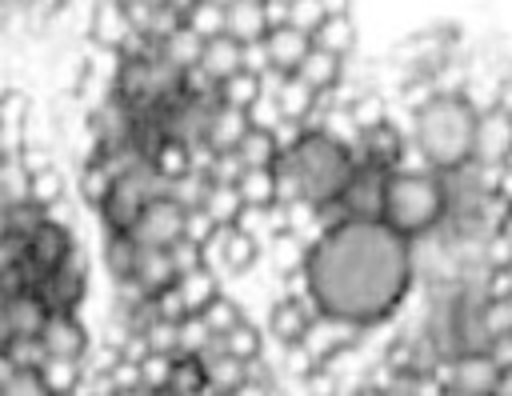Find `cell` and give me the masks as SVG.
Returning <instances> with one entry per match:
<instances>
[{"label":"cell","mask_w":512,"mask_h":396,"mask_svg":"<svg viewBox=\"0 0 512 396\" xmlns=\"http://www.w3.org/2000/svg\"><path fill=\"white\" fill-rule=\"evenodd\" d=\"M4 156H8V148H4V136H0V160H4Z\"/></svg>","instance_id":"40"},{"label":"cell","mask_w":512,"mask_h":396,"mask_svg":"<svg viewBox=\"0 0 512 396\" xmlns=\"http://www.w3.org/2000/svg\"><path fill=\"white\" fill-rule=\"evenodd\" d=\"M184 28L200 40H216L224 32V4H184Z\"/></svg>","instance_id":"29"},{"label":"cell","mask_w":512,"mask_h":396,"mask_svg":"<svg viewBox=\"0 0 512 396\" xmlns=\"http://www.w3.org/2000/svg\"><path fill=\"white\" fill-rule=\"evenodd\" d=\"M200 256H204V268L220 280V276L248 272L256 264V256H260V244L252 236H244L236 224H220L200 240Z\"/></svg>","instance_id":"8"},{"label":"cell","mask_w":512,"mask_h":396,"mask_svg":"<svg viewBox=\"0 0 512 396\" xmlns=\"http://www.w3.org/2000/svg\"><path fill=\"white\" fill-rule=\"evenodd\" d=\"M92 36L104 52H120L128 40H132V28H128V16H124V4H104L92 12Z\"/></svg>","instance_id":"21"},{"label":"cell","mask_w":512,"mask_h":396,"mask_svg":"<svg viewBox=\"0 0 512 396\" xmlns=\"http://www.w3.org/2000/svg\"><path fill=\"white\" fill-rule=\"evenodd\" d=\"M260 96H264L260 80L248 76V72H236V76H228V80L220 84V104H224V108H236V112H248Z\"/></svg>","instance_id":"30"},{"label":"cell","mask_w":512,"mask_h":396,"mask_svg":"<svg viewBox=\"0 0 512 396\" xmlns=\"http://www.w3.org/2000/svg\"><path fill=\"white\" fill-rule=\"evenodd\" d=\"M0 396H52L36 372H16L8 384H0Z\"/></svg>","instance_id":"37"},{"label":"cell","mask_w":512,"mask_h":396,"mask_svg":"<svg viewBox=\"0 0 512 396\" xmlns=\"http://www.w3.org/2000/svg\"><path fill=\"white\" fill-rule=\"evenodd\" d=\"M292 80H300V84L312 88L316 96H328V92H336V88L344 84V60H336V56H328V52H320V48H308V56L296 64Z\"/></svg>","instance_id":"12"},{"label":"cell","mask_w":512,"mask_h":396,"mask_svg":"<svg viewBox=\"0 0 512 396\" xmlns=\"http://www.w3.org/2000/svg\"><path fill=\"white\" fill-rule=\"evenodd\" d=\"M248 128H252V124H248V112H236V108H224V104H220V112L208 120L204 140H200V144H204L208 152L224 156V152H232V148L248 136Z\"/></svg>","instance_id":"17"},{"label":"cell","mask_w":512,"mask_h":396,"mask_svg":"<svg viewBox=\"0 0 512 396\" xmlns=\"http://www.w3.org/2000/svg\"><path fill=\"white\" fill-rule=\"evenodd\" d=\"M128 284H136L144 296L176 284V272L168 264V252L160 248H132V272H128Z\"/></svg>","instance_id":"14"},{"label":"cell","mask_w":512,"mask_h":396,"mask_svg":"<svg viewBox=\"0 0 512 396\" xmlns=\"http://www.w3.org/2000/svg\"><path fill=\"white\" fill-rule=\"evenodd\" d=\"M308 320H316V312H312L304 300L280 296L276 308H272V336H276L284 348H296L300 336H304V328H308Z\"/></svg>","instance_id":"19"},{"label":"cell","mask_w":512,"mask_h":396,"mask_svg":"<svg viewBox=\"0 0 512 396\" xmlns=\"http://www.w3.org/2000/svg\"><path fill=\"white\" fill-rule=\"evenodd\" d=\"M0 352L16 364V372H36V368H40V360H44V352H40V344H36V340H8Z\"/></svg>","instance_id":"35"},{"label":"cell","mask_w":512,"mask_h":396,"mask_svg":"<svg viewBox=\"0 0 512 396\" xmlns=\"http://www.w3.org/2000/svg\"><path fill=\"white\" fill-rule=\"evenodd\" d=\"M176 292H180L184 312H188V316H196L208 300H216V296H220V280H216L208 268H196V272H188V276H180V280H176Z\"/></svg>","instance_id":"25"},{"label":"cell","mask_w":512,"mask_h":396,"mask_svg":"<svg viewBox=\"0 0 512 396\" xmlns=\"http://www.w3.org/2000/svg\"><path fill=\"white\" fill-rule=\"evenodd\" d=\"M440 212H444V200H440L436 172H392V176H388L380 224H388V228L400 232L404 240L420 244L424 236L436 232Z\"/></svg>","instance_id":"4"},{"label":"cell","mask_w":512,"mask_h":396,"mask_svg":"<svg viewBox=\"0 0 512 396\" xmlns=\"http://www.w3.org/2000/svg\"><path fill=\"white\" fill-rule=\"evenodd\" d=\"M480 328H484L488 344L492 340H508V332H512V308H508V300H484L480 304Z\"/></svg>","instance_id":"32"},{"label":"cell","mask_w":512,"mask_h":396,"mask_svg":"<svg viewBox=\"0 0 512 396\" xmlns=\"http://www.w3.org/2000/svg\"><path fill=\"white\" fill-rule=\"evenodd\" d=\"M12 336H8V320H4V296H0V348L8 344Z\"/></svg>","instance_id":"39"},{"label":"cell","mask_w":512,"mask_h":396,"mask_svg":"<svg viewBox=\"0 0 512 396\" xmlns=\"http://www.w3.org/2000/svg\"><path fill=\"white\" fill-rule=\"evenodd\" d=\"M220 340V348H224V356H232V360H240V364H252V360H260L264 356V336H260V328L244 316L232 332H224V336H216Z\"/></svg>","instance_id":"24"},{"label":"cell","mask_w":512,"mask_h":396,"mask_svg":"<svg viewBox=\"0 0 512 396\" xmlns=\"http://www.w3.org/2000/svg\"><path fill=\"white\" fill-rule=\"evenodd\" d=\"M80 188H84V200H88L92 208H100V204H104V196H108V188H112V180H108V172H104V168H96V164H84Z\"/></svg>","instance_id":"36"},{"label":"cell","mask_w":512,"mask_h":396,"mask_svg":"<svg viewBox=\"0 0 512 396\" xmlns=\"http://www.w3.org/2000/svg\"><path fill=\"white\" fill-rule=\"evenodd\" d=\"M432 380L452 396H492L508 388V368H496L488 352H464V356L440 360Z\"/></svg>","instance_id":"5"},{"label":"cell","mask_w":512,"mask_h":396,"mask_svg":"<svg viewBox=\"0 0 512 396\" xmlns=\"http://www.w3.org/2000/svg\"><path fill=\"white\" fill-rule=\"evenodd\" d=\"M412 284L416 244L380 220H348L304 244L300 268L284 280V296L304 300L316 316L372 332L404 308Z\"/></svg>","instance_id":"1"},{"label":"cell","mask_w":512,"mask_h":396,"mask_svg":"<svg viewBox=\"0 0 512 396\" xmlns=\"http://www.w3.org/2000/svg\"><path fill=\"white\" fill-rule=\"evenodd\" d=\"M264 56H268V72H276V76H292L296 72V64L308 56V48H312V40L304 36V32H296V28H288V24H280V28H268L264 32Z\"/></svg>","instance_id":"11"},{"label":"cell","mask_w":512,"mask_h":396,"mask_svg":"<svg viewBox=\"0 0 512 396\" xmlns=\"http://www.w3.org/2000/svg\"><path fill=\"white\" fill-rule=\"evenodd\" d=\"M284 172L296 180V192L308 208H320V204H332L348 180H352V160H348V148L328 140L324 132L316 128H300L288 144L276 148Z\"/></svg>","instance_id":"3"},{"label":"cell","mask_w":512,"mask_h":396,"mask_svg":"<svg viewBox=\"0 0 512 396\" xmlns=\"http://www.w3.org/2000/svg\"><path fill=\"white\" fill-rule=\"evenodd\" d=\"M276 136L272 132H264V128H248V136L232 148V156H236V164L244 168V172H252V168H268L272 164V156H276Z\"/></svg>","instance_id":"26"},{"label":"cell","mask_w":512,"mask_h":396,"mask_svg":"<svg viewBox=\"0 0 512 396\" xmlns=\"http://www.w3.org/2000/svg\"><path fill=\"white\" fill-rule=\"evenodd\" d=\"M200 52H204V40H200V36H192L184 24H180L176 32H168V36L156 44V56H160V60H168L172 68H180V72L196 68Z\"/></svg>","instance_id":"23"},{"label":"cell","mask_w":512,"mask_h":396,"mask_svg":"<svg viewBox=\"0 0 512 396\" xmlns=\"http://www.w3.org/2000/svg\"><path fill=\"white\" fill-rule=\"evenodd\" d=\"M308 40H312V48H320V52L344 60V56L356 48V24H352V16H348L344 8H332L328 20H324Z\"/></svg>","instance_id":"18"},{"label":"cell","mask_w":512,"mask_h":396,"mask_svg":"<svg viewBox=\"0 0 512 396\" xmlns=\"http://www.w3.org/2000/svg\"><path fill=\"white\" fill-rule=\"evenodd\" d=\"M364 336H368L364 328H352V324L316 316V320H308V328H304V336H300V344L292 352H296V360H300L304 372H316V368H328L336 356L352 352Z\"/></svg>","instance_id":"6"},{"label":"cell","mask_w":512,"mask_h":396,"mask_svg":"<svg viewBox=\"0 0 512 396\" xmlns=\"http://www.w3.org/2000/svg\"><path fill=\"white\" fill-rule=\"evenodd\" d=\"M272 108H276V120H280L284 128H304L308 116L316 112V92L288 76V80H280V84L272 88Z\"/></svg>","instance_id":"13"},{"label":"cell","mask_w":512,"mask_h":396,"mask_svg":"<svg viewBox=\"0 0 512 396\" xmlns=\"http://www.w3.org/2000/svg\"><path fill=\"white\" fill-rule=\"evenodd\" d=\"M240 208H244V204H240L236 188H228V184H208V192H204V200H200V216H204L212 228L236 224Z\"/></svg>","instance_id":"27"},{"label":"cell","mask_w":512,"mask_h":396,"mask_svg":"<svg viewBox=\"0 0 512 396\" xmlns=\"http://www.w3.org/2000/svg\"><path fill=\"white\" fill-rule=\"evenodd\" d=\"M188 236V212H180L172 200H152L136 212V220L124 228V240L132 248H172Z\"/></svg>","instance_id":"7"},{"label":"cell","mask_w":512,"mask_h":396,"mask_svg":"<svg viewBox=\"0 0 512 396\" xmlns=\"http://www.w3.org/2000/svg\"><path fill=\"white\" fill-rule=\"evenodd\" d=\"M428 172H452L472 164V132L476 112L460 100V92H436L428 104L408 112V128H400Z\"/></svg>","instance_id":"2"},{"label":"cell","mask_w":512,"mask_h":396,"mask_svg":"<svg viewBox=\"0 0 512 396\" xmlns=\"http://www.w3.org/2000/svg\"><path fill=\"white\" fill-rule=\"evenodd\" d=\"M168 252V264H172V272H176V280L180 276H188V272H196V268H204V256H200V244L196 240H176L172 248H164Z\"/></svg>","instance_id":"34"},{"label":"cell","mask_w":512,"mask_h":396,"mask_svg":"<svg viewBox=\"0 0 512 396\" xmlns=\"http://www.w3.org/2000/svg\"><path fill=\"white\" fill-rule=\"evenodd\" d=\"M40 384L52 392V396H76L80 384H84V364L80 360H60V356H44L40 368H36Z\"/></svg>","instance_id":"22"},{"label":"cell","mask_w":512,"mask_h":396,"mask_svg":"<svg viewBox=\"0 0 512 396\" xmlns=\"http://www.w3.org/2000/svg\"><path fill=\"white\" fill-rule=\"evenodd\" d=\"M0 296H4V292H0ZM44 316H48V308H44L32 292H24V288L4 296V320H8V336H12V340H36Z\"/></svg>","instance_id":"15"},{"label":"cell","mask_w":512,"mask_h":396,"mask_svg":"<svg viewBox=\"0 0 512 396\" xmlns=\"http://www.w3.org/2000/svg\"><path fill=\"white\" fill-rule=\"evenodd\" d=\"M12 376H16V364H12V360H8L4 352H0V384H8Z\"/></svg>","instance_id":"38"},{"label":"cell","mask_w":512,"mask_h":396,"mask_svg":"<svg viewBox=\"0 0 512 396\" xmlns=\"http://www.w3.org/2000/svg\"><path fill=\"white\" fill-rule=\"evenodd\" d=\"M508 144H512V128H508V100L488 108L484 116H476V132H472V164L476 168H508Z\"/></svg>","instance_id":"9"},{"label":"cell","mask_w":512,"mask_h":396,"mask_svg":"<svg viewBox=\"0 0 512 396\" xmlns=\"http://www.w3.org/2000/svg\"><path fill=\"white\" fill-rule=\"evenodd\" d=\"M36 344H40L44 356H60V360H80L84 364L88 332H84L76 312H48L40 332H36Z\"/></svg>","instance_id":"10"},{"label":"cell","mask_w":512,"mask_h":396,"mask_svg":"<svg viewBox=\"0 0 512 396\" xmlns=\"http://www.w3.org/2000/svg\"><path fill=\"white\" fill-rule=\"evenodd\" d=\"M268 32V16H264V4H224V32L232 44H260Z\"/></svg>","instance_id":"16"},{"label":"cell","mask_w":512,"mask_h":396,"mask_svg":"<svg viewBox=\"0 0 512 396\" xmlns=\"http://www.w3.org/2000/svg\"><path fill=\"white\" fill-rule=\"evenodd\" d=\"M196 68L220 88L228 76L240 72V44H232L228 36H216V40H204V52L196 60Z\"/></svg>","instance_id":"20"},{"label":"cell","mask_w":512,"mask_h":396,"mask_svg":"<svg viewBox=\"0 0 512 396\" xmlns=\"http://www.w3.org/2000/svg\"><path fill=\"white\" fill-rule=\"evenodd\" d=\"M232 188H236V196H240L244 208H272V176H268V168L240 172V180Z\"/></svg>","instance_id":"31"},{"label":"cell","mask_w":512,"mask_h":396,"mask_svg":"<svg viewBox=\"0 0 512 396\" xmlns=\"http://www.w3.org/2000/svg\"><path fill=\"white\" fill-rule=\"evenodd\" d=\"M196 316H200V324L208 328V336H224V332H232V328L244 320V308H240L232 296H224V292H220V296H216V300H208Z\"/></svg>","instance_id":"28"},{"label":"cell","mask_w":512,"mask_h":396,"mask_svg":"<svg viewBox=\"0 0 512 396\" xmlns=\"http://www.w3.org/2000/svg\"><path fill=\"white\" fill-rule=\"evenodd\" d=\"M328 12H332V4H288L284 8V24L288 28H296V32H304V36H312L324 20H328Z\"/></svg>","instance_id":"33"}]
</instances>
